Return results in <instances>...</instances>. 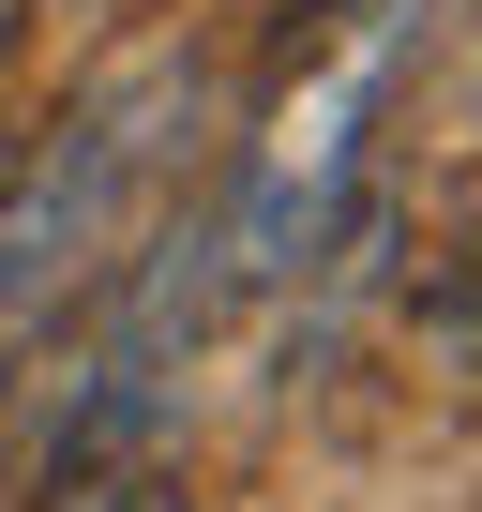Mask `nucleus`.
<instances>
[{"label": "nucleus", "instance_id": "f257e3e1", "mask_svg": "<svg viewBox=\"0 0 482 512\" xmlns=\"http://www.w3.org/2000/svg\"><path fill=\"white\" fill-rule=\"evenodd\" d=\"M181 136H196V61H121L106 91H76L46 121V151L0 181V392H16L76 317L121 302L136 241L181 181Z\"/></svg>", "mask_w": 482, "mask_h": 512}, {"label": "nucleus", "instance_id": "f03ea898", "mask_svg": "<svg viewBox=\"0 0 482 512\" xmlns=\"http://www.w3.org/2000/svg\"><path fill=\"white\" fill-rule=\"evenodd\" d=\"M377 91H392V16H362V46L257 136V166H241V196H226V226H211V256L241 287H287V272H317V241H332V211H347V181H362V121H377Z\"/></svg>", "mask_w": 482, "mask_h": 512}, {"label": "nucleus", "instance_id": "7ed1b4c3", "mask_svg": "<svg viewBox=\"0 0 482 512\" xmlns=\"http://www.w3.org/2000/svg\"><path fill=\"white\" fill-rule=\"evenodd\" d=\"M61 512H196V497H181V482H151V467H121V482H76Z\"/></svg>", "mask_w": 482, "mask_h": 512}]
</instances>
